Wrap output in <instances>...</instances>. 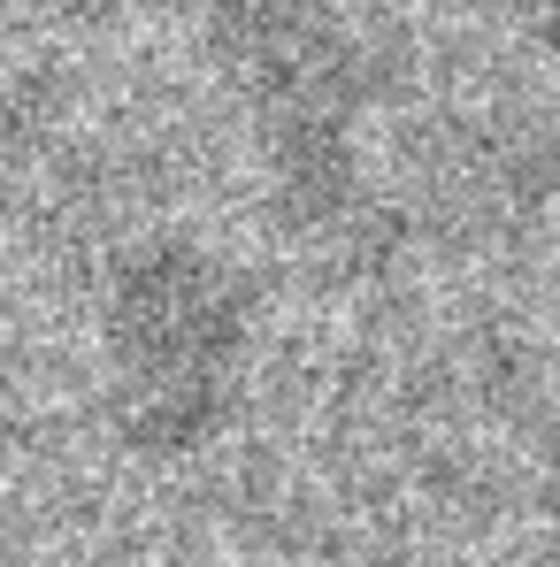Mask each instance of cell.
Instances as JSON below:
<instances>
[{"label": "cell", "mask_w": 560, "mask_h": 567, "mask_svg": "<svg viewBox=\"0 0 560 567\" xmlns=\"http://www.w3.org/2000/svg\"><path fill=\"white\" fill-rule=\"evenodd\" d=\"M246 284L192 238L139 246L108 291V369L131 414V437L192 445L215 430L246 369Z\"/></svg>", "instance_id": "cell-1"}, {"label": "cell", "mask_w": 560, "mask_h": 567, "mask_svg": "<svg viewBox=\"0 0 560 567\" xmlns=\"http://www.w3.org/2000/svg\"><path fill=\"white\" fill-rule=\"evenodd\" d=\"M215 54L269 146L292 215H338L354 192V123L369 100L338 0H215Z\"/></svg>", "instance_id": "cell-2"}]
</instances>
